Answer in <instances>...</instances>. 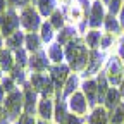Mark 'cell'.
I'll return each mask as SVG.
<instances>
[{
	"label": "cell",
	"mask_w": 124,
	"mask_h": 124,
	"mask_svg": "<svg viewBox=\"0 0 124 124\" xmlns=\"http://www.w3.org/2000/svg\"><path fill=\"white\" fill-rule=\"evenodd\" d=\"M107 60H108V54H107V52H102V50H90L88 66H86V69L79 74L81 79H91V78H97V76L105 69Z\"/></svg>",
	"instance_id": "5b68a950"
},
{
	"label": "cell",
	"mask_w": 124,
	"mask_h": 124,
	"mask_svg": "<svg viewBox=\"0 0 124 124\" xmlns=\"http://www.w3.org/2000/svg\"><path fill=\"white\" fill-rule=\"evenodd\" d=\"M60 124H86V117H79V116H74V114H69Z\"/></svg>",
	"instance_id": "d590c367"
},
{
	"label": "cell",
	"mask_w": 124,
	"mask_h": 124,
	"mask_svg": "<svg viewBox=\"0 0 124 124\" xmlns=\"http://www.w3.org/2000/svg\"><path fill=\"white\" fill-rule=\"evenodd\" d=\"M86 124H108V110L103 105L91 108L86 116Z\"/></svg>",
	"instance_id": "e0dca14e"
},
{
	"label": "cell",
	"mask_w": 124,
	"mask_h": 124,
	"mask_svg": "<svg viewBox=\"0 0 124 124\" xmlns=\"http://www.w3.org/2000/svg\"><path fill=\"white\" fill-rule=\"evenodd\" d=\"M7 5L14 10H23L28 5H33V0H7Z\"/></svg>",
	"instance_id": "836d02e7"
},
{
	"label": "cell",
	"mask_w": 124,
	"mask_h": 124,
	"mask_svg": "<svg viewBox=\"0 0 124 124\" xmlns=\"http://www.w3.org/2000/svg\"><path fill=\"white\" fill-rule=\"evenodd\" d=\"M4 76H5V72H4V69H2V66H0V81L4 79Z\"/></svg>",
	"instance_id": "bcb514c9"
},
{
	"label": "cell",
	"mask_w": 124,
	"mask_h": 124,
	"mask_svg": "<svg viewBox=\"0 0 124 124\" xmlns=\"http://www.w3.org/2000/svg\"><path fill=\"white\" fill-rule=\"evenodd\" d=\"M46 72H48L50 79H52V83H54V86H55V90L59 93V91H62V88H64L67 78L71 76L72 71L67 66V62H64V64H52Z\"/></svg>",
	"instance_id": "9c48e42d"
},
{
	"label": "cell",
	"mask_w": 124,
	"mask_h": 124,
	"mask_svg": "<svg viewBox=\"0 0 124 124\" xmlns=\"http://www.w3.org/2000/svg\"><path fill=\"white\" fill-rule=\"evenodd\" d=\"M48 21H50V24L54 26V29L57 31V33H59V31L62 29V28H66L67 26V17H66V10L64 9H62V7H59L52 16H50V17H48Z\"/></svg>",
	"instance_id": "4316f807"
},
{
	"label": "cell",
	"mask_w": 124,
	"mask_h": 124,
	"mask_svg": "<svg viewBox=\"0 0 124 124\" xmlns=\"http://www.w3.org/2000/svg\"><path fill=\"white\" fill-rule=\"evenodd\" d=\"M0 85H2V88L5 90V93H10V91H14V90H17V88H19L17 85H16V81L12 79L9 74H5V76H4V79L0 81Z\"/></svg>",
	"instance_id": "e575fe53"
},
{
	"label": "cell",
	"mask_w": 124,
	"mask_h": 124,
	"mask_svg": "<svg viewBox=\"0 0 124 124\" xmlns=\"http://www.w3.org/2000/svg\"><path fill=\"white\" fill-rule=\"evenodd\" d=\"M38 124H55L54 121H41V119H38Z\"/></svg>",
	"instance_id": "ee69618b"
},
{
	"label": "cell",
	"mask_w": 124,
	"mask_h": 124,
	"mask_svg": "<svg viewBox=\"0 0 124 124\" xmlns=\"http://www.w3.org/2000/svg\"><path fill=\"white\" fill-rule=\"evenodd\" d=\"M4 108L9 121L16 124L24 114V95H23V88H17L10 93H7V97L4 100Z\"/></svg>",
	"instance_id": "7a4b0ae2"
},
{
	"label": "cell",
	"mask_w": 124,
	"mask_h": 124,
	"mask_svg": "<svg viewBox=\"0 0 124 124\" xmlns=\"http://www.w3.org/2000/svg\"><path fill=\"white\" fill-rule=\"evenodd\" d=\"M102 2H103V4H105V5H107V4H108V2H110V0H102Z\"/></svg>",
	"instance_id": "7dc6e473"
},
{
	"label": "cell",
	"mask_w": 124,
	"mask_h": 124,
	"mask_svg": "<svg viewBox=\"0 0 124 124\" xmlns=\"http://www.w3.org/2000/svg\"><path fill=\"white\" fill-rule=\"evenodd\" d=\"M4 48V36H2V33H0V50Z\"/></svg>",
	"instance_id": "f6af8a7d"
},
{
	"label": "cell",
	"mask_w": 124,
	"mask_h": 124,
	"mask_svg": "<svg viewBox=\"0 0 124 124\" xmlns=\"http://www.w3.org/2000/svg\"><path fill=\"white\" fill-rule=\"evenodd\" d=\"M59 2H60V7H67V5H71L74 2V0H59Z\"/></svg>",
	"instance_id": "b9f144b4"
},
{
	"label": "cell",
	"mask_w": 124,
	"mask_h": 124,
	"mask_svg": "<svg viewBox=\"0 0 124 124\" xmlns=\"http://www.w3.org/2000/svg\"><path fill=\"white\" fill-rule=\"evenodd\" d=\"M0 124H12L5 114V108H4V103H0Z\"/></svg>",
	"instance_id": "f35d334b"
},
{
	"label": "cell",
	"mask_w": 124,
	"mask_h": 124,
	"mask_svg": "<svg viewBox=\"0 0 124 124\" xmlns=\"http://www.w3.org/2000/svg\"><path fill=\"white\" fill-rule=\"evenodd\" d=\"M54 112H55V98H40L36 117L41 121H54Z\"/></svg>",
	"instance_id": "5bb4252c"
},
{
	"label": "cell",
	"mask_w": 124,
	"mask_h": 124,
	"mask_svg": "<svg viewBox=\"0 0 124 124\" xmlns=\"http://www.w3.org/2000/svg\"><path fill=\"white\" fill-rule=\"evenodd\" d=\"M122 103V97H121V91L119 88H110L105 97V102H103V107L107 108L108 112H112L114 108H117L119 105Z\"/></svg>",
	"instance_id": "cb8c5ba5"
},
{
	"label": "cell",
	"mask_w": 124,
	"mask_h": 124,
	"mask_svg": "<svg viewBox=\"0 0 124 124\" xmlns=\"http://www.w3.org/2000/svg\"><path fill=\"white\" fill-rule=\"evenodd\" d=\"M81 83H83L81 76L78 74V72H71V76L67 78V81H66L64 88H62V91H60L62 98L67 100L71 95H74L76 91H79V90H81Z\"/></svg>",
	"instance_id": "9a60e30c"
},
{
	"label": "cell",
	"mask_w": 124,
	"mask_h": 124,
	"mask_svg": "<svg viewBox=\"0 0 124 124\" xmlns=\"http://www.w3.org/2000/svg\"><path fill=\"white\" fill-rule=\"evenodd\" d=\"M69 107H67V102L62 98L60 91L55 95V112H54V122L55 124H60L67 116H69Z\"/></svg>",
	"instance_id": "ffe728a7"
},
{
	"label": "cell",
	"mask_w": 124,
	"mask_h": 124,
	"mask_svg": "<svg viewBox=\"0 0 124 124\" xmlns=\"http://www.w3.org/2000/svg\"><path fill=\"white\" fill-rule=\"evenodd\" d=\"M9 9V5H7V0H0V16H2L5 10Z\"/></svg>",
	"instance_id": "ab89813d"
},
{
	"label": "cell",
	"mask_w": 124,
	"mask_h": 124,
	"mask_svg": "<svg viewBox=\"0 0 124 124\" xmlns=\"http://www.w3.org/2000/svg\"><path fill=\"white\" fill-rule=\"evenodd\" d=\"M29 85L40 95V98H55L57 90L50 79L48 72H33L29 74Z\"/></svg>",
	"instance_id": "3957f363"
},
{
	"label": "cell",
	"mask_w": 124,
	"mask_h": 124,
	"mask_svg": "<svg viewBox=\"0 0 124 124\" xmlns=\"http://www.w3.org/2000/svg\"><path fill=\"white\" fill-rule=\"evenodd\" d=\"M23 95H24V114L26 116H36L40 95L33 90V86L29 85V81L23 86Z\"/></svg>",
	"instance_id": "7c38bea8"
},
{
	"label": "cell",
	"mask_w": 124,
	"mask_h": 124,
	"mask_svg": "<svg viewBox=\"0 0 124 124\" xmlns=\"http://www.w3.org/2000/svg\"><path fill=\"white\" fill-rule=\"evenodd\" d=\"M52 66V62L48 60V55H46V50H40L36 54L29 55V64H28V72H46L48 67Z\"/></svg>",
	"instance_id": "8fae6325"
},
{
	"label": "cell",
	"mask_w": 124,
	"mask_h": 124,
	"mask_svg": "<svg viewBox=\"0 0 124 124\" xmlns=\"http://www.w3.org/2000/svg\"><path fill=\"white\" fill-rule=\"evenodd\" d=\"M21 29V19H19V10L7 9L2 16H0V33H2L4 40L14 35L16 31Z\"/></svg>",
	"instance_id": "52a82bcc"
},
{
	"label": "cell",
	"mask_w": 124,
	"mask_h": 124,
	"mask_svg": "<svg viewBox=\"0 0 124 124\" xmlns=\"http://www.w3.org/2000/svg\"><path fill=\"white\" fill-rule=\"evenodd\" d=\"M35 2H36V0H33V4H35Z\"/></svg>",
	"instance_id": "c3c4849f"
},
{
	"label": "cell",
	"mask_w": 124,
	"mask_h": 124,
	"mask_svg": "<svg viewBox=\"0 0 124 124\" xmlns=\"http://www.w3.org/2000/svg\"><path fill=\"white\" fill-rule=\"evenodd\" d=\"M40 36H41V40H43V43L48 46L50 43H54L55 41V36H57V31L54 29V26L50 24V21L48 19H45L43 21V24H41V28H40Z\"/></svg>",
	"instance_id": "484cf974"
},
{
	"label": "cell",
	"mask_w": 124,
	"mask_h": 124,
	"mask_svg": "<svg viewBox=\"0 0 124 124\" xmlns=\"http://www.w3.org/2000/svg\"><path fill=\"white\" fill-rule=\"evenodd\" d=\"M46 55H48V60L52 64H64L66 62V52H64V46L59 45L57 41L50 43L48 46H45Z\"/></svg>",
	"instance_id": "2e32d148"
},
{
	"label": "cell",
	"mask_w": 124,
	"mask_h": 124,
	"mask_svg": "<svg viewBox=\"0 0 124 124\" xmlns=\"http://www.w3.org/2000/svg\"><path fill=\"white\" fill-rule=\"evenodd\" d=\"M78 36H81V35H79V31H78V28L72 26V24H67L66 28H62L59 33H57L55 41H57L59 45H62V46H66L69 41H72V40L78 38Z\"/></svg>",
	"instance_id": "d6986e66"
},
{
	"label": "cell",
	"mask_w": 124,
	"mask_h": 124,
	"mask_svg": "<svg viewBox=\"0 0 124 124\" xmlns=\"http://www.w3.org/2000/svg\"><path fill=\"white\" fill-rule=\"evenodd\" d=\"M5 97H7V93H5V90L2 88V85H0V103H4Z\"/></svg>",
	"instance_id": "60d3db41"
},
{
	"label": "cell",
	"mask_w": 124,
	"mask_h": 124,
	"mask_svg": "<svg viewBox=\"0 0 124 124\" xmlns=\"http://www.w3.org/2000/svg\"><path fill=\"white\" fill-rule=\"evenodd\" d=\"M24 48L28 50V54H36L40 50L45 48V43L40 36V33H26V38H24Z\"/></svg>",
	"instance_id": "ac0fdd59"
},
{
	"label": "cell",
	"mask_w": 124,
	"mask_h": 124,
	"mask_svg": "<svg viewBox=\"0 0 124 124\" xmlns=\"http://www.w3.org/2000/svg\"><path fill=\"white\" fill-rule=\"evenodd\" d=\"M81 91H83V95L86 97V100L90 103V108L98 107V86H97L95 78H91V79H83Z\"/></svg>",
	"instance_id": "4fadbf2b"
},
{
	"label": "cell",
	"mask_w": 124,
	"mask_h": 124,
	"mask_svg": "<svg viewBox=\"0 0 124 124\" xmlns=\"http://www.w3.org/2000/svg\"><path fill=\"white\" fill-rule=\"evenodd\" d=\"M33 5L38 9V12H40V16H41L43 19H45V17L48 19L50 16L60 7V5H59V0H36Z\"/></svg>",
	"instance_id": "44dd1931"
},
{
	"label": "cell",
	"mask_w": 124,
	"mask_h": 124,
	"mask_svg": "<svg viewBox=\"0 0 124 124\" xmlns=\"http://www.w3.org/2000/svg\"><path fill=\"white\" fill-rule=\"evenodd\" d=\"M119 91H121V97H122V102H124V79H122V83L119 86Z\"/></svg>",
	"instance_id": "7bdbcfd3"
},
{
	"label": "cell",
	"mask_w": 124,
	"mask_h": 124,
	"mask_svg": "<svg viewBox=\"0 0 124 124\" xmlns=\"http://www.w3.org/2000/svg\"><path fill=\"white\" fill-rule=\"evenodd\" d=\"M64 52H66V62H67V66L71 67V71L81 74L86 69L88 59H90V48L85 43V38L78 36L72 41H69L64 46Z\"/></svg>",
	"instance_id": "6da1fadb"
},
{
	"label": "cell",
	"mask_w": 124,
	"mask_h": 124,
	"mask_svg": "<svg viewBox=\"0 0 124 124\" xmlns=\"http://www.w3.org/2000/svg\"><path fill=\"white\" fill-rule=\"evenodd\" d=\"M16 124H38V117L36 116H26V114H23V117Z\"/></svg>",
	"instance_id": "8d00e7d4"
},
{
	"label": "cell",
	"mask_w": 124,
	"mask_h": 124,
	"mask_svg": "<svg viewBox=\"0 0 124 124\" xmlns=\"http://www.w3.org/2000/svg\"><path fill=\"white\" fill-rule=\"evenodd\" d=\"M102 36H103V33H102L100 29H88L86 33L83 35L85 43H86V46H88L90 50H98L100 48Z\"/></svg>",
	"instance_id": "603a6c76"
},
{
	"label": "cell",
	"mask_w": 124,
	"mask_h": 124,
	"mask_svg": "<svg viewBox=\"0 0 124 124\" xmlns=\"http://www.w3.org/2000/svg\"><path fill=\"white\" fill-rule=\"evenodd\" d=\"M19 19H21V29L24 33H38L45 21L35 5H28L23 10H19Z\"/></svg>",
	"instance_id": "277c9868"
},
{
	"label": "cell",
	"mask_w": 124,
	"mask_h": 124,
	"mask_svg": "<svg viewBox=\"0 0 124 124\" xmlns=\"http://www.w3.org/2000/svg\"><path fill=\"white\" fill-rule=\"evenodd\" d=\"M9 76L16 81V85H17L19 88H23V86L29 81V72H28V69H23V67H19V66H16V67L10 71Z\"/></svg>",
	"instance_id": "f1b7e54d"
},
{
	"label": "cell",
	"mask_w": 124,
	"mask_h": 124,
	"mask_svg": "<svg viewBox=\"0 0 124 124\" xmlns=\"http://www.w3.org/2000/svg\"><path fill=\"white\" fill-rule=\"evenodd\" d=\"M107 17V7L102 0H93L90 12H88V29H100L103 28Z\"/></svg>",
	"instance_id": "ba28073f"
},
{
	"label": "cell",
	"mask_w": 124,
	"mask_h": 124,
	"mask_svg": "<svg viewBox=\"0 0 124 124\" xmlns=\"http://www.w3.org/2000/svg\"><path fill=\"white\" fill-rule=\"evenodd\" d=\"M67 107H69V112L74 114V116H79V117H86L90 114V103L86 100V97L83 95V91H76L74 95H71L67 100Z\"/></svg>",
	"instance_id": "30bf717a"
},
{
	"label": "cell",
	"mask_w": 124,
	"mask_h": 124,
	"mask_svg": "<svg viewBox=\"0 0 124 124\" xmlns=\"http://www.w3.org/2000/svg\"><path fill=\"white\" fill-rule=\"evenodd\" d=\"M14 59H16V66H19V67H23V69H28V64H29V54H28V50L24 48V46L14 52Z\"/></svg>",
	"instance_id": "f546056e"
},
{
	"label": "cell",
	"mask_w": 124,
	"mask_h": 124,
	"mask_svg": "<svg viewBox=\"0 0 124 124\" xmlns=\"http://www.w3.org/2000/svg\"><path fill=\"white\" fill-rule=\"evenodd\" d=\"M114 41H116V36H114V35L103 33L102 41H100V48H98V50H102V52H107V54H108V50H110V46L114 45Z\"/></svg>",
	"instance_id": "d6a6232c"
},
{
	"label": "cell",
	"mask_w": 124,
	"mask_h": 124,
	"mask_svg": "<svg viewBox=\"0 0 124 124\" xmlns=\"http://www.w3.org/2000/svg\"><path fill=\"white\" fill-rule=\"evenodd\" d=\"M103 29H105V33H108V35L119 36L121 31H122V26H121V23H119V19L116 17V16H108L107 14L105 23H103Z\"/></svg>",
	"instance_id": "83f0119b"
},
{
	"label": "cell",
	"mask_w": 124,
	"mask_h": 124,
	"mask_svg": "<svg viewBox=\"0 0 124 124\" xmlns=\"http://www.w3.org/2000/svg\"><path fill=\"white\" fill-rule=\"evenodd\" d=\"M117 57L124 62V35L119 38V41H117Z\"/></svg>",
	"instance_id": "74e56055"
},
{
	"label": "cell",
	"mask_w": 124,
	"mask_h": 124,
	"mask_svg": "<svg viewBox=\"0 0 124 124\" xmlns=\"http://www.w3.org/2000/svg\"><path fill=\"white\" fill-rule=\"evenodd\" d=\"M0 66H2L4 72L5 74H10V71L16 67V59H14V52L9 50V48H4L0 50Z\"/></svg>",
	"instance_id": "d4e9b609"
},
{
	"label": "cell",
	"mask_w": 124,
	"mask_h": 124,
	"mask_svg": "<svg viewBox=\"0 0 124 124\" xmlns=\"http://www.w3.org/2000/svg\"><path fill=\"white\" fill-rule=\"evenodd\" d=\"M122 5H124V0H110V2L105 5V7H107V14L119 17V14H121V10H122Z\"/></svg>",
	"instance_id": "1f68e13d"
},
{
	"label": "cell",
	"mask_w": 124,
	"mask_h": 124,
	"mask_svg": "<svg viewBox=\"0 0 124 124\" xmlns=\"http://www.w3.org/2000/svg\"><path fill=\"white\" fill-rule=\"evenodd\" d=\"M24 38H26V33L23 29H19V31H16L14 35H10L9 38L4 40V46L12 50V52H16V50H19V48L24 46Z\"/></svg>",
	"instance_id": "7402d4cb"
},
{
	"label": "cell",
	"mask_w": 124,
	"mask_h": 124,
	"mask_svg": "<svg viewBox=\"0 0 124 124\" xmlns=\"http://www.w3.org/2000/svg\"><path fill=\"white\" fill-rule=\"evenodd\" d=\"M105 74H107V79L110 83L112 88H119L122 79H124V62L114 54V55H108V60L105 64Z\"/></svg>",
	"instance_id": "8992f818"
},
{
	"label": "cell",
	"mask_w": 124,
	"mask_h": 124,
	"mask_svg": "<svg viewBox=\"0 0 124 124\" xmlns=\"http://www.w3.org/2000/svg\"><path fill=\"white\" fill-rule=\"evenodd\" d=\"M108 124H124V102L112 112H108Z\"/></svg>",
	"instance_id": "4dcf8cb0"
}]
</instances>
